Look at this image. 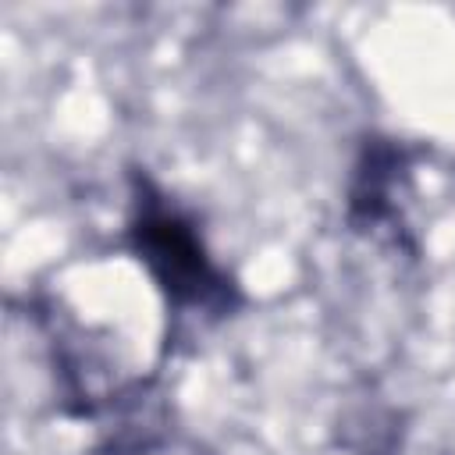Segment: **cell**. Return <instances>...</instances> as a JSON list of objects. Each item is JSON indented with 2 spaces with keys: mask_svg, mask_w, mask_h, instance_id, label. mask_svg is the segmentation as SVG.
Wrapping results in <instances>:
<instances>
[{
  "mask_svg": "<svg viewBox=\"0 0 455 455\" xmlns=\"http://www.w3.org/2000/svg\"><path fill=\"white\" fill-rule=\"evenodd\" d=\"M124 249L160 295L167 352L185 323L217 327L249 302L242 281L213 256L199 217L146 167L128 171Z\"/></svg>",
  "mask_w": 455,
  "mask_h": 455,
  "instance_id": "cell-1",
  "label": "cell"
},
{
  "mask_svg": "<svg viewBox=\"0 0 455 455\" xmlns=\"http://www.w3.org/2000/svg\"><path fill=\"white\" fill-rule=\"evenodd\" d=\"M412 160H416V149L405 139L370 132L359 142L355 160L348 167V181H345V224L355 235H366V238L384 235L398 249L416 252V242L405 220Z\"/></svg>",
  "mask_w": 455,
  "mask_h": 455,
  "instance_id": "cell-2",
  "label": "cell"
}]
</instances>
